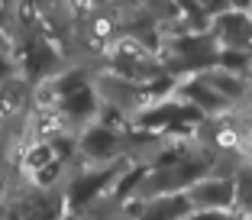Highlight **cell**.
Listing matches in <instances>:
<instances>
[{"label": "cell", "instance_id": "obj_2", "mask_svg": "<svg viewBox=\"0 0 252 220\" xmlns=\"http://www.w3.org/2000/svg\"><path fill=\"white\" fill-rule=\"evenodd\" d=\"M120 146H123V136L107 123H91L78 140V149L84 159H91V165H117Z\"/></svg>", "mask_w": 252, "mask_h": 220}, {"label": "cell", "instance_id": "obj_5", "mask_svg": "<svg viewBox=\"0 0 252 220\" xmlns=\"http://www.w3.org/2000/svg\"><path fill=\"white\" fill-rule=\"evenodd\" d=\"M243 217H246V220H252V211H249V214H243Z\"/></svg>", "mask_w": 252, "mask_h": 220}, {"label": "cell", "instance_id": "obj_1", "mask_svg": "<svg viewBox=\"0 0 252 220\" xmlns=\"http://www.w3.org/2000/svg\"><path fill=\"white\" fill-rule=\"evenodd\" d=\"M191 211H236V182L233 175H220V172H207L204 178L185 191Z\"/></svg>", "mask_w": 252, "mask_h": 220}, {"label": "cell", "instance_id": "obj_3", "mask_svg": "<svg viewBox=\"0 0 252 220\" xmlns=\"http://www.w3.org/2000/svg\"><path fill=\"white\" fill-rule=\"evenodd\" d=\"M62 113H65L71 123H81L84 130H88L91 123H97V113H100V101H97V91L91 88H81V91H74V94L62 97Z\"/></svg>", "mask_w": 252, "mask_h": 220}, {"label": "cell", "instance_id": "obj_4", "mask_svg": "<svg viewBox=\"0 0 252 220\" xmlns=\"http://www.w3.org/2000/svg\"><path fill=\"white\" fill-rule=\"evenodd\" d=\"M236 211H191L185 220H236Z\"/></svg>", "mask_w": 252, "mask_h": 220}]
</instances>
